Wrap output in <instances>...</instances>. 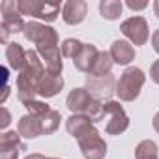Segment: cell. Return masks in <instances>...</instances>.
Segmentation results:
<instances>
[{"mask_svg": "<svg viewBox=\"0 0 159 159\" xmlns=\"http://www.w3.org/2000/svg\"><path fill=\"white\" fill-rule=\"evenodd\" d=\"M43 75H45V66L39 60L38 51H26V64L17 77V98L23 103L38 96V88Z\"/></svg>", "mask_w": 159, "mask_h": 159, "instance_id": "1", "label": "cell"}, {"mask_svg": "<svg viewBox=\"0 0 159 159\" xmlns=\"http://www.w3.org/2000/svg\"><path fill=\"white\" fill-rule=\"evenodd\" d=\"M66 105L73 114L86 116L90 122L105 120V103L94 99L86 92V88H73L66 99Z\"/></svg>", "mask_w": 159, "mask_h": 159, "instance_id": "2", "label": "cell"}, {"mask_svg": "<svg viewBox=\"0 0 159 159\" xmlns=\"http://www.w3.org/2000/svg\"><path fill=\"white\" fill-rule=\"evenodd\" d=\"M144 83H146V75L140 67H127L116 84V96L122 101H133L139 98Z\"/></svg>", "mask_w": 159, "mask_h": 159, "instance_id": "3", "label": "cell"}, {"mask_svg": "<svg viewBox=\"0 0 159 159\" xmlns=\"http://www.w3.org/2000/svg\"><path fill=\"white\" fill-rule=\"evenodd\" d=\"M25 38L38 45V52H43L47 49L58 47V34L54 28L41 25V23H28L25 28Z\"/></svg>", "mask_w": 159, "mask_h": 159, "instance_id": "4", "label": "cell"}, {"mask_svg": "<svg viewBox=\"0 0 159 159\" xmlns=\"http://www.w3.org/2000/svg\"><path fill=\"white\" fill-rule=\"evenodd\" d=\"M17 10L21 15H32L47 23H52L60 13V4L58 2H39V0H19Z\"/></svg>", "mask_w": 159, "mask_h": 159, "instance_id": "5", "label": "cell"}, {"mask_svg": "<svg viewBox=\"0 0 159 159\" xmlns=\"http://www.w3.org/2000/svg\"><path fill=\"white\" fill-rule=\"evenodd\" d=\"M79 146H81V152L84 155V159H103L107 155V144L101 139L99 131L92 125L86 133H83L77 139Z\"/></svg>", "mask_w": 159, "mask_h": 159, "instance_id": "6", "label": "cell"}, {"mask_svg": "<svg viewBox=\"0 0 159 159\" xmlns=\"http://www.w3.org/2000/svg\"><path fill=\"white\" fill-rule=\"evenodd\" d=\"M116 84L118 83H116V79H114L112 73H109L105 77H92V75H88L84 88L94 99L107 103V99H111V96L116 94Z\"/></svg>", "mask_w": 159, "mask_h": 159, "instance_id": "7", "label": "cell"}, {"mask_svg": "<svg viewBox=\"0 0 159 159\" xmlns=\"http://www.w3.org/2000/svg\"><path fill=\"white\" fill-rule=\"evenodd\" d=\"M105 118H107V125H105L107 135H120L129 127V118L122 109V105L116 101L105 103Z\"/></svg>", "mask_w": 159, "mask_h": 159, "instance_id": "8", "label": "cell"}, {"mask_svg": "<svg viewBox=\"0 0 159 159\" xmlns=\"http://www.w3.org/2000/svg\"><path fill=\"white\" fill-rule=\"evenodd\" d=\"M122 34L133 43V45H144L150 38V30H148V23L144 17H129L120 25Z\"/></svg>", "mask_w": 159, "mask_h": 159, "instance_id": "9", "label": "cell"}, {"mask_svg": "<svg viewBox=\"0 0 159 159\" xmlns=\"http://www.w3.org/2000/svg\"><path fill=\"white\" fill-rule=\"evenodd\" d=\"M86 11H88L86 2H83V0H69L62 8V19L67 25H79L84 21Z\"/></svg>", "mask_w": 159, "mask_h": 159, "instance_id": "10", "label": "cell"}, {"mask_svg": "<svg viewBox=\"0 0 159 159\" xmlns=\"http://www.w3.org/2000/svg\"><path fill=\"white\" fill-rule=\"evenodd\" d=\"M111 56L114 60V64H120V66H127L135 60V49L129 41L125 39H116L111 47Z\"/></svg>", "mask_w": 159, "mask_h": 159, "instance_id": "11", "label": "cell"}, {"mask_svg": "<svg viewBox=\"0 0 159 159\" xmlns=\"http://www.w3.org/2000/svg\"><path fill=\"white\" fill-rule=\"evenodd\" d=\"M98 54H99V51L96 49V45L84 43V45H83V51L79 52V56L73 60V64H75V67H77L79 71H83V73H90V71H92V67H94V62H96Z\"/></svg>", "mask_w": 159, "mask_h": 159, "instance_id": "12", "label": "cell"}, {"mask_svg": "<svg viewBox=\"0 0 159 159\" xmlns=\"http://www.w3.org/2000/svg\"><path fill=\"white\" fill-rule=\"evenodd\" d=\"M41 56V62L45 64V71L49 75H60L62 73V52H60V47H54V49H47L43 52H38Z\"/></svg>", "mask_w": 159, "mask_h": 159, "instance_id": "13", "label": "cell"}, {"mask_svg": "<svg viewBox=\"0 0 159 159\" xmlns=\"http://www.w3.org/2000/svg\"><path fill=\"white\" fill-rule=\"evenodd\" d=\"M62 86H64V79H62V75H49V73H45L43 75V79H41V83H39V88H38V96H41V98H54L60 90H62Z\"/></svg>", "mask_w": 159, "mask_h": 159, "instance_id": "14", "label": "cell"}, {"mask_svg": "<svg viewBox=\"0 0 159 159\" xmlns=\"http://www.w3.org/2000/svg\"><path fill=\"white\" fill-rule=\"evenodd\" d=\"M17 131L23 139H36L39 135H43L41 131V122L38 116H32V114H26L19 120L17 124Z\"/></svg>", "mask_w": 159, "mask_h": 159, "instance_id": "15", "label": "cell"}, {"mask_svg": "<svg viewBox=\"0 0 159 159\" xmlns=\"http://www.w3.org/2000/svg\"><path fill=\"white\" fill-rule=\"evenodd\" d=\"M6 60H8L11 69L21 71L25 67V64H26V51L19 43H15V41L8 43V47H6Z\"/></svg>", "mask_w": 159, "mask_h": 159, "instance_id": "16", "label": "cell"}, {"mask_svg": "<svg viewBox=\"0 0 159 159\" xmlns=\"http://www.w3.org/2000/svg\"><path fill=\"white\" fill-rule=\"evenodd\" d=\"M92 127V122L86 118V116H81V114H71L67 120H66V129L71 137L79 139L83 133H86L88 129Z\"/></svg>", "mask_w": 159, "mask_h": 159, "instance_id": "17", "label": "cell"}, {"mask_svg": "<svg viewBox=\"0 0 159 159\" xmlns=\"http://www.w3.org/2000/svg\"><path fill=\"white\" fill-rule=\"evenodd\" d=\"M112 64H114V60H112L111 52L99 51V54H98V58H96V62H94V67H92V71H90L88 75H92V77H105V75L111 73Z\"/></svg>", "mask_w": 159, "mask_h": 159, "instance_id": "18", "label": "cell"}, {"mask_svg": "<svg viewBox=\"0 0 159 159\" xmlns=\"http://www.w3.org/2000/svg\"><path fill=\"white\" fill-rule=\"evenodd\" d=\"M122 11H124V4L120 2V0H101L99 2V13L107 21L118 19L122 15Z\"/></svg>", "mask_w": 159, "mask_h": 159, "instance_id": "19", "label": "cell"}, {"mask_svg": "<svg viewBox=\"0 0 159 159\" xmlns=\"http://www.w3.org/2000/svg\"><path fill=\"white\" fill-rule=\"evenodd\" d=\"M135 159H159L157 157V144L150 139L139 142L135 148Z\"/></svg>", "mask_w": 159, "mask_h": 159, "instance_id": "20", "label": "cell"}, {"mask_svg": "<svg viewBox=\"0 0 159 159\" xmlns=\"http://www.w3.org/2000/svg\"><path fill=\"white\" fill-rule=\"evenodd\" d=\"M8 34H17V32H25L26 25L21 17V13H15V15H4L2 17V26Z\"/></svg>", "mask_w": 159, "mask_h": 159, "instance_id": "21", "label": "cell"}, {"mask_svg": "<svg viewBox=\"0 0 159 159\" xmlns=\"http://www.w3.org/2000/svg\"><path fill=\"white\" fill-rule=\"evenodd\" d=\"M60 120H62V116H60L58 111H49L45 116H41L39 122H41V131H43V135L54 133V131L58 129V125H60Z\"/></svg>", "mask_w": 159, "mask_h": 159, "instance_id": "22", "label": "cell"}, {"mask_svg": "<svg viewBox=\"0 0 159 159\" xmlns=\"http://www.w3.org/2000/svg\"><path fill=\"white\" fill-rule=\"evenodd\" d=\"M13 148H26L21 142V135L19 131H4L2 137H0V152L2 150H13Z\"/></svg>", "mask_w": 159, "mask_h": 159, "instance_id": "23", "label": "cell"}, {"mask_svg": "<svg viewBox=\"0 0 159 159\" xmlns=\"http://www.w3.org/2000/svg\"><path fill=\"white\" fill-rule=\"evenodd\" d=\"M83 45L84 43H81L79 39H75V38H67V39H64L62 41V45H60V52H62V56H66V58H77L79 56V52L83 51Z\"/></svg>", "mask_w": 159, "mask_h": 159, "instance_id": "24", "label": "cell"}, {"mask_svg": "<svg viewBox=\"0 0 159 159\" xmlns=\"http://www.w3.org/2000/svg\"><path fill=\"white\" fill-rule=\"evenodd\" d=\"M25 105V109L28 111V114H32V116H38V118H41V116H45L49 111H52L47 103H43V101H38V99H30V101H26V103H23Z\"/></svg>", "mask_w": 159, "mask_h": 159, "instance_id": "25", "label": "cell"}, {"mask_svg": "<svg viewBox=\"0 0 159 159\" xmlns=\"http://www.w3.org/2000/svg\"><path fill=\"white\" fill-rule=\"evenodd\" d=\"M23 148H13V150H2L0 152V159H17L19 157V152Z\"/></svg>", "mask_w": 159, "mask_h": 159, "instance_id": "26", "label": "cell"}, {"mask_svg": "<svg viewBox=\"0 0 159 159\" xmlns=\"http://www.w3.org/2000/svg\"><path fill=\"white\" fill-rule=\"evenodd\" d=\"M150 79L155 84H159V60H155L152 64V67H150Z\"/></svg>", "mask_w": 159, "mask_h": 159, "instance_id": "27", "label": "cell"}, {"mask_svg": "<svg viewBox=\"0 0 159 159\" xmlns=\"http://www.w3.org/2000/svg\"><path fill=\"white\" fill-rule=\"evenodd\" d=\"M148 6V2H135V0H127V8L133 10V11H139V10H144Z\"/></svg>", "mask_w": 159, "mask_h": 159, "instance_id": "28", "label": "cell"}, {"mask_svg": "<svg viewBox=\"0 0 159 159\" xmlns=\"http://www.w3.org/2000/svg\"><path fill=\"white\" fill-rule=\"evenodd\" d=\"M10 122H11V116H10V112H8V109L2 107V122H0V127L6 129V127L10 125Z\"/></svg>", "mask_w": 159, "mask_h": 159, "instance_id": "29", "label": "cell"}, {"mask_svg": "<svg viewBox=\"0 0 159 159\" xmlns=\"http://www.w3.org/2000/svg\"><path fill=\"white\" fill-rule=\"evenodd\" d=\"M152 47H153V51L159 54V28L152 34Z\"/></svg>", "mask_w": 159, "mask_h": 159, "instance_id": "30", "label": "cell"}, {"mask_svg": "<svg viewBox=\"0 0 159 159\" xmlns=\"http://www.w3.org/2000/svg\"><path fill=\"white\" fill-rule=\"evenodd\" d=\"M25 159H47V157L41 155V153H30V155H26Z\"/></svg>", "mask_w": 159, "mask_h": 159, "instance_id": "31", "label": "cell"}, {"mask_svg": "<svg viewBox=\"0 0 159 159\" xmlns=\"http://www.w3.org/2000/svg\"><path fill=\"white\" fill-rule=\"evenodd\" d=\"M152 124H153V129H155V131L159 133V112H157V114L153 116V122H152Z\"/></svg>", "mask_w": 159, "mask_h": 159, "instance_id": "32", "label": "cell"}, {"mask_svg": "<svg viewBox=\"0 0 159 159\" xmlns=\"http://www.w3.org/2000/svg\"><path fill=\"white\" fill-rule=\"evenodd\" d=\"M153 13H155L157 19H159V0H155V2H153Z\"/></svg>", "mask_w": 159, "mask_h": 159, "instance_id": "33", "label": "cell"}, {"mask_svg": "<svg viewBox=\"0 0 159 159\" xmlns=\"http://www.w3.org/2000/svg\"><path fill=\"white\" fill-rule=\"evenodd\" d=\"M47 159H58V157H47Z\"/></svg>", "mask_w": 159, "mask_h": 159, "instance_id": "34", "label": "cell"}]
</instances>
